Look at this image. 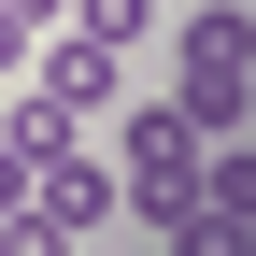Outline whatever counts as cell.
<instances>
[{
  "label": "cell",
  "mask_w": 256,
  "mask_h": 256,
  "mask_svg": "<svg viewBox=\"0 0 256 256\" xmlns=\"http://www.w3.org/2000/svg\"><path fill=\"white\" fill-rule=\"evenodd\" d=\"M171 57H185L171 114L200 128V142H242V114H256V14H185Z\"/></svg>",
  "instance_id": "1"
},
{
  "label": "cell",
  "mask_w": 256,
  "mask_h": 256,
  "mask_svg": "<svg viewBox=\"0 0 256 256\" xmlns=\"http://www.w3.org/2000/svg\"><path fill=\"white\" fill-rule=\"evenodd\" d=\"M200 156H214L200 128H185L171 100H142V114L114 128V214H142V228H171V214L200 200Z\"/></svg>",
  "instance_id": "2"
},
{
  "label": "cell",
  "mask_w": 256,
  "mask_h": 256,
  "mask_svg": "<svg viewBox=\"0 0 256 256\" xmlns=\"http://www.w3.org/2000/svg\"><path fill=\"white\" fill-rule=\"evenodd\" d=\"M28 214H43V228L72 242V256L100 242V228H114V171H100V142H72L57 171H28Z\"/></svg>",
  "instance_id": "3"
},
{
  "label": "cell",
  "mask_w": 256,
  "mask_h": 256,
  "mask_svg": "<svg viewBox=\"0 0 256 256\" xmlns=\"http://www.w3.org/2000/svg\"><path fill=\"white\" fill-rule=\"evenodd\" d=\"M72 142H100L72 100H43V86H14V100H0V156H14V171H57Z\"/></svg>",
  "instance_id": "4"
},
{
  "label": "cell",
  "mask_w": 256,
  "mask_h": 256,
  "mask_svg": "<svg viewBox=\"0 0 256 256\" xmlns=\"http://www.w3.org/2000/svg\"><path fill=\"white\" fill-rule=\"evenodd\" d=\"M28 86H43V100H72L86 128L114 114V57H100V43H72V28H43V57H28Z\"/></svg>",
  "instance_id": "5"
},
{
  "label": "cell",
  "mask_w": 256,
  "mask_h": 256,
  "mask_svg": "<svg viewBox=\"0 0 256 256\" xmlns=\"http://www.w3.org/2000/svg\"><path fill=\"white\" fill-rule=\"evenodd\" d=\"M72 43H100V57H128V43H156V0H72Z\"/></svg>",
  "instance_id": "6"
},
{
  "label": "cell",
  "mask_w": 256,
  "mask_h": 256,
  "mask_svg": "<svg viewBox=\"0 0 256 256\" xmlns=\"http://www.w3.org/2000/svg\"><path fill=\"white\" fill-rule=\"evenodd\" d=\"M28 57H43V28H28L14 0H0V86H28Z\"/></svg>",
  "instance_id": "7"
},
{
  "label": "cell",
  "mask_w": 256,
  "mask_h": 256,
  "mask_svg": "<svg viewBox=\"0 0 256 256\" xmlns=\"http://www.w3.org/2000/svg\"><path fill=\"white\" fill-rule=\"evenodd\" d=\"M0 256H72V242H57V228H43V214H28V200H14V214H0Z\"/></svg>",
  "instance_id": "8"
},
{
  "label": "cell",
  "mask_w": 256,
  "mask_h": 256,
  "mask_svg": "<svg viewBox=\"0 0 256 256\" xmlns=\"http://www.w3.org/2000/svg\"><path fill=\"white\" fill-rule=\"evenodd\" d=\"M14 200H28V171H14V156H0V214H14Z\"/></svg>",
  "instance_id": "9"
},
{
  "label": "cell",
  "mask_w": 256,
  "mask_h": 256,
  "mask_svg": "<svg viewBox=\"0 0 256 256\" xmlns=\"http://www.w3.org/2000/svg\"><path fill=\"white\" fill-rule=\"evenodd\" d=\"M14 14H28V28H57V14H72V0H14Z\"/></svg>",
  "instance_id": "10"
}]
</instances>
